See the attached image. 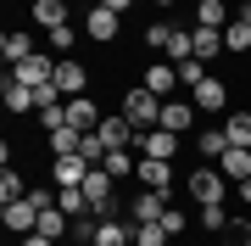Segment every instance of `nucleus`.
I'll return each instance as SVG.
<instances>
[{"label":"nucleus","mask_w":251,"mask_h":246,"mask_svg":"<svg viewBox=\"0 0 251 246\" xmlns=\"http://www.w3.org/2000/svg\"><path fill=\"white\" fill-rule=\"evenodd\" d=\"M184 191H190V201H196V207H218V201L229 196V179L218 173V163H212V168H190Z\"/></svg>","instance_id":"f257e3e1"},{"label":"nucleus","mask_w":251,"mask_h":246,"mask_svg":"<svg viewBox=\"0 0 251 246\" xmlns=\"http://www.w3.org/2000/svg\"><path fill=\"white\" fill-rule=\"evenodd\" d=\"M117 112H123L134 129H156V123H162V95H151L145 84H134V90L123 95V107H117Z\"/></svg>","instance_id":"f03ea898"},{"label":"nucleus","mask_w":251,"mask_h":246,"mask_svg":"<svg viewBox=\"0 0 251 246\" xmlns=\"http://www.w3.org/2000/svg\"><path fill=\"white\" fill-rule=\"evenodd\" d=\"M90 157L84 151H67V157H50V179H56V191H78L84 179H90Z\"/></svg>","instance_id":"7ed1b4c3"},{"label":"nucleus","mask_w":251,"mask_h":246,"mask_svg":"<svg viewBox=\"0 0 251 246\" xmlns=\"http://www.w3.org/2000/svg\"><path fill=\"white\" fill-rule=\"evenodd\" d=\"M179 140L184 135H173V129H140V135H134V151L140 157H156V163H173V157H179Z\"/></svg>","instance_id":"20e7f679"},{"label":"nucleus","mask_w":251,"mask_h":246,"mask_svg":"<svg viewBox=\"0 0 251 246\" xmlns=\"http://www.w3.org/2000/svg\"><path fill=\"white\" fill-rule=\"evenodd\" d=\"M11 79H17V84H28V90L50 84V79H56V51H34L28 62H17V67H11Z\"/></svg>","instance_id":"39448f33"},{"label":"nucleus","mask_w":251,"mask_h":246,"mask_svg":"<svg viewBox=\"0 0 251 246\" xmlns=\"http://www.w3.org/2000/svg\"><path fill=\"white\" fill-rule=\"evenodd\" d=\"M0 224L11 229V235H34L39 229V207L28 196H17V201H0Z\"/></svg>","instance_id":"423d86ee"},{"label":"nucleus","mask_w":251,"mask_h":246,"mask_svg":"<svg viewBox=\"0 0 251 246\" xmlns=\"http://www.w3.org/2000/svg\"><path fill=\"white\" fill-rule=\"evenodd\" d=\"M168 207H173L168 191H145V185H140V196L128 201V219H134V224H162V213H168Z\"/></svg>","instance_id":"0eeeda50"},{"label":"nucleus","mask_w":251,"mask_h":246,"mask_svg":"<svg viewBox=\"0 0 251 246\" xmlns=\"http://www.w3.org/2000/svg\"><path fill=\"white\" fill-rule=\"evenodd\" d=\"M56 90H62L67 101L84 95V90H90V67H84L78 56H56Z\"/></svg>","instance_id":"6e6552de"},{"label":"nucleus","mask_w":251,"mask_h":246,"mask_svg":"<svg viewBox=\"0 0 251 246\" xmlns=\"http://www.w3.org/2000/svg\"><path fill=\"white\" fill-rule=\"evenodd\" d=\"M156 129L190 135V129H196V101H190V95H173V101H162V123H156Z\"/></svg>","instance_id":"1a4fd4ad"},{"label":"nucleus","mask_w":251,"mask_h":246,"mask_svg":"<svg viewBox=\"0 0 251 246\" xmlns=\"http://www.w3.org/2000/svg\"><path fill=\"white\" fill-rule=\"evenodd\" d=\"M117 28H123V17H117V11H106V6L95 0V6H90V17H84V34H90L95 45H112V39H117Z\"/></svg>","instance_id":"9d476101"},{"label":"nucleus","mask_w":251,"mask_h":246,"mask_svg":"<svg viewBox=\"0 0 251 246\" xmlns=\"http://www.w3.org/2000/svg\"><path fill=\"white\" fill-rule=\"evenodd\" d=\"M95 135H100V146H106V151H123V146H134V135H140V129L128 123L123 112H112V118H100Z\"/></svg>","instance_id":"9b49d317"},{"label":"nucleus","mask_w":251,"mask_h":246,"mask_svg":"<svg viewBox=\"0 0 251 246\" xmlns=\"http://www.w3.org/2000/svg\"><path fill=\"white\" fill-rule=\"evenodd\" d=\"M145 90L162 95V101H173V90H179V67L162 56V62H145Z\"/></svg>","instance_id":"f8f14e48"},{"label":"nucleus","mask_w":251,"mask_h":246,"mask_svg":"<svg viewBox=\"0 0 251 246\" xmlns=\"http://www.w3.org/2000/svg\"><path fill=\"white\" fill-rule=\"evenodd\" d=\"M190 101H196V112H224V107H229V84L206 73L196 90H190Z\"/></svg>","instance_id":"ddd939ff"},{"label":"nucleus","mask_w":251,"mask_h":246,"mask_svg":"<svg viewBox=\"0 0 251 246\" xmlns=\"http://www.w3.org/2000/svg\"><path fill=\"white\" fill-rule=\"evenodd\" d=\"M134 179L145 185V191H168V196H173V163H156V157H140Z\"/></svg>","instance_id":"4468645a"},{"label":"nucleus","mask_w":251,"mask_h":246,"mask_svg":"<svg viewBox=\"0 0 251 246\" xmlns=\"http://www.w3.org/2000/svg\"><path fill=\"white\" fill-rule=\"evenodd\" d=\"M190 56L196 62H212V56H224V28H190Z\"/></svg>","instance_id":"2eb2a0df"},{"label":"nucleus","mask_w":251,"mask_h":246,"mask_svg":"<svg viewBox=\"0 0 251 246\" xmlns=\"http://www.w3.org/2000/svg\"><path fill=\"white\" fill-rule=\"evenodd\" d=\"M0 101H6V112H11V118H23V112H39L34 90H28V84H17L11 73H6V84H0Z\"/></svg>","instance_id":"dca6fc26"},{"label":"nucleus","mask_w":251,"mask_h":246,"mask_svg":"<svg viewBox=\"0 0 251 246\" xmlns=\"http://www.w3.org/2000/svg\"><path fill=\"white\" fill-rule=\"evenodd\" d=\"M28 17H34V28L56 34V28H67V0H34V6H28Z\"/></svg>","instance_id":"f3484780"},{"label":"nucleus","mask_w":251,"mask_h":246,"mask_svg":"<svg viewBox=\"0 0 251 246\" xmlns=\"http://www.w3.org/2000/svg\"><path fill=\"white\" fill-rule=\"evenodd\" d=\"M39 45H34V34H17V28H6L0 34V56H6V67H17V62H28Z\"/></svg>","instance_id":"a211bd4d"},{"label":"nucleus","mask_w":251,"mask_h":246,"mask_svg":"<svg viewBox=\"0 0 251 246\" xmlns=\"http://www.w3.org/2000/svg\"><path fill=\"white\" fill-rule=\"evenodd\" d=\"M218 173H224L229 185H240V179H251V151H246V146H229L224 157H218Z\"/></svg>","instance_id":"6ab92c4d"},{"label":"nucleus","mask_w":251,"mask_h":246,"mask_svg":"<svg viewBox=\"0 0 251 246\" xmlns=\"http://www.w3.org/2000/svg\"><path fill=\"white\" fill-rule=\"evenodd\" d=\"M67 123L90 135V129H100V107H95L90 95H73V101H67Z\"/></svg>","instance_id":"aec40b11"},{"label":"nucleus","mask_w":251,"mask_h":246,"mask_svg":"<svg viewBox=\"0 0 251 246\" xmlns=\"http://www.w3.org/2000/svg\"><path fill=\"white\" fill-rule=\"evenodd\" d=\"M224 135H229V146H246L251 151V112L246 107H234L229 118H224Z\"/></svg>","instance_id":"412c9836"},{"label":"nucleus","mask_w":251,"mask_h":246,"mask_svg":"<svg viewBox=\"0 0 251 246\" xmlns=\"http://www.w3.org/2000/svg\"><path fill=\"white\" fill-rule=\"evenodd\" d=\"M246 51H251V23L229 17V28H224V56H246Z\"/></svg>","instance_id":"4be33fe9"},{"label":"nucleus","mask_w":251,"mask_h":246,"mask_svg":"<svg viewBox=\"0 0 251 246\" xmlns=\"http://www.w3.org/2000/svg\"><path fill=\"white\" fill-rule=\"evenodd\" d=\"M196 151L206 157V163H218V157L229 151V135H224V123H218V129H201V135H196Z\"/></svg>","instance_id":"5701e85b"},{"label":"nucleus","mask_w":251,"mask_h":246,"mask_svg":"<svg viewBox=\"0 0 251 246\" xmlns=\"http://www.w3.org/2000/svg\"><path fill=\"white\" fill-rule=\"evenodd\" d=\"M100 168H106L112 179H128V173L140 168V151H134V146H123V151H106V163H100Z\"/></svg>","instance_id":"b1692460"},{"label":"nucleus","mask_w":251,"mask_h":246,"mask_svg":"<svg viewBox=\"0 0 251 246\" xmlns=\"http://www.w3.org/2000/svg\"><path fill=\"white\" fill-rule=\"evenodd\" d=\"M56 207H62L67 219H95V207H90L84 191H56Z\"/></svg>","instance_id":"393cba45"},{"label":"nucleus","mask_w":251,"mask_h":246,"mask_svg":"<svg viewBox=\"0 0 251 246\" xmlns=\"http://www.w3.org/2000/svg\"><path fill=\"white\" fill-rule=\"evenodd\" d=\"M78 146H84V129H73V123L50 129V157H67V151H78Z\"/></svg>","instance_id":"a878e982"},{"label":"nucleus","mask_w":251,"mask_h":246,"mask_svg":"<svg viewBox=\"0 0 251 246\" xmlns=\"http://www.w3.org/2000/svg\"><path fill=\"white\" fill-rule=\"evenodd\" d=\"M39 235H50V241H62V235H73V219L62 207H45L39 213Z\"/></svg>","instance_id":"bb28decb"},{"label":"nucleus","mask_w":251,"mask_h":246,"mask_svg":"<svg viewBox=\"0 0 251 246\" xmlns=\"http://www.w3.org/2000/svg\"><path fill=\"white\" fill-rule=\"evenodd\" d=\"M196 23L201 28H229V0H201V6H196Z\"/></svg>","instance_id":"cd10ccee"},{"label":"nucleus","mask_w":251,"mask_h":246,"mask_svg":"<svg viewBox=\"0 0 251 246\" xmlns=\"http://www.w3.org/2000/svg\"><path fill=\"white\" fill-rule=\"evenodd\" d=\"M162 56H168L173 67H179V62H190V28H173V39H168V51H162Z\"/></svg>","instance_id":"c85d7f7f"},{"label":"nucleus","mask_w":251,"mask_h":246,"mask_svg":"<svg viewBox=\"0 0 251 246\" xmlns=\"http://www.w3.org/2000/svg\"><path fill=\"white\" fill-rule=\"evenodd\" d=\"M201 79H206V62H196V56H190V62H179V90H184V95L196 90Z\"/></svg>","instance_id":"c756f323"},{"label":"nucleus","mask_w":251,"mask_h":246,"mask_svg":"<svg viewBox=\"0 0 251 246\" xmlns=\"http://www.w3.org/2000/svg\"><path fill=\"white\" fill-rule=\"evenodd\" d=\"M173 235H168V229H162V224H134V246H168Z\"/></svg>","instance_id":"7c9ffc66"},{"label":"nucleus","mask_w":251,"mask_h":246,"mask_svg":"<svg viewBox=\"0 0 251 246\" xmlns=\"http://www.w3.org/2000/svg\"><path fill=\"white\" fill-rule=\"evenodd\" d=\"M17 196H28V185H23L17 168H6V173H0V201H17Z\"/></svg>","instance_id":"2f4dec72"},{"label":"nucleus","mask_w":251,"mask_h":246,"mask_svg":"<svg viewBox=\"0 0 251 246\" xmlns=\"http://www.w3.org/2000/svg\"><path fill=\"white\" fill-rule=\"evenodd\" d=\"M168 39H173V23H151L145 28V51H168Z\"/></svg>","instance_id":"473e14b6"},{"label":"nucleus","mask_w":251,"mask_h":246,"mask_svg":"<svg viewBox=\"0 0 251 246\" xmlns=\"http://www.w3.org/2000/svg\"><path fill=\"white\" fill-rule=\"evenodd\" d=\"M201 224L212 229V235H224V229H229V207H224V201H218V207H201Z\"/></svg>","instance_id":"72a5a7b5"},{"label":"nucleus","mask_w":251,"mask_h":246,"mask_svg":"<svg viewBox=\"0 0 251 246\" xmlns=\"http://www.w3.org/2000/svg\"><path fill=\"white\" fill-rule=\"evenodd\" d=\"M162 229H168V235L179 241L184 229H190V213H179V207H168V213H162Z\"/></svg>","instance_id":"f704fd0d"},{"label":"nucleus","mask_w":251,"mask_h":246,"mask_svg":"<svg viewBox=\"0 0 251 246\" xmlns=\"http://www.w3.org/2000/svg\"><path fill=\"white\" fill-rule=\"evenodd\" d=\"M45 39H50V51H56V56H67V51H73V39H78V28L67 23V28H56V34H45Z\"/></svg>","instance_id":"c9c22d12"},{"label":"nucleus","mask_w":251,"mask_h":246,"mask_svg":"<svg viewBox=\"0 0 251 246\" xmlns=\"http://www.w3.org/2000/svg\"><path fill=\"white\" fill-rule=\"evenodd\" d=\"M34 101H39V112H45V107H62L67 95L56 90V79H50V84H39V90H34Z\"/></svg>","instance_id":"e433bc0d"},{"label":"nucleus","mask_w":251,"mask_h":246,"mask_svg":"<svg viewBox=\"0 0 251 246\" xmlns=\"http://www.w3.org/2000/svg\"><path fill=\"white\" fill-rule=\"evenodd\" d=\"M84 157H90V163L100 168V163H106V146H100V135H95V129H90V135H84V146H78Z\"/></svg>","instance_id":"4c0bfd02"},{"label":"nucleus","mask_w":251,"mask_h":246,"mask_svg":"<svg viewBox=\"0 0 251 246\" xmlns=\"http://www.w3.org/2000/svg\"><path fill=\"white\" fill-rule=\"evenodd\" d=\"M17 246H56L50 235H39V229H34V235H17Z\"/></svg>","instance_id":"58836bf2"},{"label":"nucleus","mask_w":251,"mask_h":246,"mask_svg":"<svg viewBox=\"0 0 251 246\" xmlns=\"http://www.w3.org/2000/svg\"><path fill=\"white\" fill-rule=\"evenodd\" d=\"M100 6H106V11H117V17H123V11L134 6V0H100Z\"/></svg>","instance_id":"ea45409f"},{"label":"nucleus","mask_w":251,"mask_h":246,"mask_svg":"<svg viewBox=\"0 0 251 246\" xmlns=\"http://www.w3.org/2000/svg\"><path fill=\"white\" fill-rule=\"evenodd\" d=\"M234 196H240L246 207H251V179H240V185H234Z\"/></svg>","instance_id":"a19ab883"},{"label":"nucleus","mask_w":251,"mask_h":246,"mask_svg":"<svg viewBox=\"0 0 251 246\" xmlns=\"http://www.w3.org/2000/svg\"><path fill=\"white\" fill-rule=\"evenodd\" d=\"M234 17H240V23H251V0H246V6H240V11H234Z\"/></svg>","instance_id":"79ce46f5"},{"label":"nucleus","mask_w":251,"mask_h":246,"mask_svg":"<svg viewBox=\"0 0 251 246\" xmlns=\"http://www.w3.org/2000/svg\"><path fill=\"white\" fill-rule=\"evenodd\" d=\"M151 6H179V0H151Z\"/></svg>","instance_id":"37998d69"},{"label":"nucleus","mask_w":251,"mask_h":246,"mask_svg":"<svg viewBox=\"0 0 251 246\" xmlns=\"http://www.w3.org/2000/svg\"><path fill=\"white\" fill-rule=\"evenodd\" d=\"M246 246H251V241H246Z\"/></svg>","instance_id":"c03bdc74"}]
</instances>
